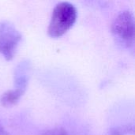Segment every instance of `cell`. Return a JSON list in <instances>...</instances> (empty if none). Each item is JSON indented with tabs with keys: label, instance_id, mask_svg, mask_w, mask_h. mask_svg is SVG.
Masks as SVG:
<instances>
[{
	"label": "cell",
	"instance_id": "cell-3",
	"mask_svg": "<svg viewBox=\"0 0 135 135\" xmlns=\"http://www.w3.org/2000/svg\"><path fill=\"white\" fill-rule=\"evenodd\" d=\"M21 40V34L8 21L0 22V55L6 60H11Z\"/></svg>",
	"mask_w": 135,
	"mask_h": 135
},
{
	"label": "cell",
	"instance_id": "cell-5",
	"mask_svg": "<svg viewBox=\"0 0 135 135\" xmlns=\"http://www.w3.org/2000/svg\"><path fill=\"white\" fill-rule=\"evenodd\" d=\"M0 135H9V134L6 131V130L0 124Z\"/></svg>",
	"mask_w": 135,
	"mask_h": 135
},
{
	"label": "cell",
	"instance_id": "cell-4",
	"mask_svg": "<svg viewBox=\"0 0 135 135\" xmlns=\"http://www.w3.org/2000/svg\"><path fill=\"white\" fill-rule=\"evenodd\" d=\"M25 81H26L25 79L20 80V84L16 89L8 90L2 94L0 99V102L3 107L10 108L18 103L19 100L25 91L26 82Z\"/></svg>",
	"mask_w": 135,
	"mask_h": 135
},
{
	"label": "cell",
	"instance_id": "cell-1",
	"mask_svg": "<svg viewBox=\"0 0 135 135\" xmlns=\"http://www.w3.org/2000/svg\"><path fill=\"white\" fill-rule=\"evenodd\" d=\"M77 16V9L74 5L66 2L59 3L52 13L48 35L52 38L63 36L74 25Z\"/></svg>",
	"mask_w": 135,
	"mask_h": 135
},
{
	"label": "cell",
	"instance_id": "cell-2",
	"mask_svg": "<svg viewBox=\"0 0 135 135\" xmlns=\"http://www.w3.org/2000/svg\"><path fill=\"white\" fill-rule=\"evenodd\" d=\"M112 30L118 43L127 47L134 46V18L131 12L123 11L120 13L113 21Z\"/></svg>",
	"mask_w": 135,
	"mask_h": 135
}]
</instances>
